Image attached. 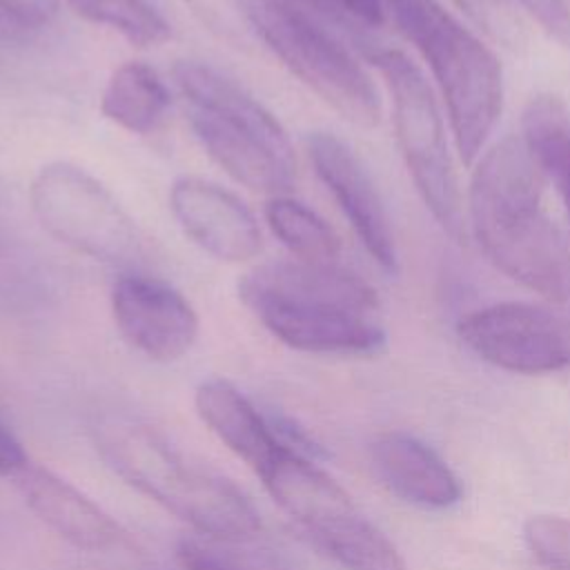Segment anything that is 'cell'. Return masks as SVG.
Here are the masks:
<instances>
[{
    "label": "cell",
    "mask_w": 570,
    "mask_h": 570,
    "mask_svg": "<svg viewBox=\"0 0 570 570\" xmlns=\"http://www.w3.org/2000/svg\"><path fill=\"white\" fill-rule=\"evenodd\" d=\"M169 209L180 229L209 256L225 263L254 258L261 247V229L252 209L225 187L183 176L169 189Z\"/></svg>",
    "instance_id": "4fadbf2b"
},
{
    "label": "cell",
    "mask_w": 570,
    "mask_h": 570,
    "mask_svg": "<svg viewBox=\"0 0 570 570\" xmlns=\"http://www.w3.org/2000/svg\"><path fill=\"white\" fill-rule=\"evenodd\" d=\"M269 497L298 532L345 570H407L396 546L358 512L350 494L314 461L281 463L267 481Z\"/></svg>",
    "instance_id": "ba28073f"
},
{
    "label": "cell",
    "mask_w": 570,
    "mask_h": 570,
    "mask_svg": "<svg viewBox=\"0 0 570 570\" xmlns=\"http://www.w3.org/2000/svg\"><path fill=\"white\" fill-rule=\"evenodd\" d=\"M379 69L392 102L399 151L412 183L439 227L452 238L465 236L459 180L434 91L419 65L399 49L379 47L367 56Z\"/></svg>",
    "instance_id": "8992f818"
},
{
    "label": "cell",
    "mask_w": 570,
    "mask_h": 570,
    "mask_svg": "<svg viewBox=\"0 0 570 570\" xmlns=\"http://www.w3.org/2000/svg\"><path fill=\"white\" fill-rule=\"evenodd\" d=\"M27 465V454L18 439L0 423V476H16Z\"/></svg>",
    "instance_id": "83f0119b"
},
{
    "label": "cell",
    "mask_w": 570,
    "mask_h": 570,
    "mask_svg": "<svg viewBox=\"0 0 570 570\" xmlns=\"http://www.w3.org/2000/svg\"><path fill=\"white\" fill-rule=\"evenodd\" d=\"M13 479L31 512L69 543L109 550L127 541L125 530L105 510L51 470L27 461Z\"/></svg>",
    "instance_id": "5bb4252c"
},
{
    "label": "cell",
    "mask_w": 570,
    "mask_h": 570,
    "mask_svg": "<svg viewBox=\"0 0 570 570\" xmlns=\"http://www.w3.org/2000/svg\"><path fill=\"white\" fill-rule=\"evenodd\" d=\"M71 11L87 22L109 27L136 47L163 45L169 22L147 0H67Z\"/></svg>",
    "instance_id": "44dd1931"
},
{
    "label": "cell",
    "mask_w": 570,
    "mask_h": 570,
    "mask_svg": "<svg viewBox=\"0 0 570 570\" xmlns=\"http://www.w3.org/2000/svg\"><path fill=\"white\" fill-rule=\"evenodd\" d=\"M0 11L22 31L42 29L60 11V0H0Z\"/></svg>",
    "instance_id": "cb8c5ba5"
},
{
    "label": "cell",
    "mask_w": 570,
    "mask_h": 570,
    "mask_svg": "<svg viewBox=\"0 0 570 570\" xmlns=\"http://www.w3.org/2000/svg\"><path fill=\"white\" fill-rule=\"evenodd\" d=\"M519 2L559 45L570 49V7L566 0H512Z\"/></svg>",
    "instance_id": "603a6c76"
},
{
    "label": "cell",
    "mask_w": 570,
    "mask_h": 570,
    "mask_svg": "<svg viewBox=\"0 0 570 570\" xmlns=\"http://www.w3.org/2000/svg\"><path fill=\"white\" fill-rule=\"evenodd\" d=\"M247 18L278 60L334 111L358 127L381 118V96L347 47L309 11L285 0H252Z\"/></svg>",
    "instance_id": "52a82bcc"
},
{
    "label": "cell",
    "mask_w": 570,
    "mask_h": 570,
    "mask_svg": "<svg viewBox=\"0 0 570 570\" xmlns=\"http://www.w3.org/2000/svg\"><path fill=\"white\" fill-rule=\"evenodd\" d=\"M96 443L118 476L187 521L198 534L218 539L256 537L261 519L247 497L227 479L189 463L156 430L109 419L98 425Z\"/></svg>",
    "instance_id": "3957f363"
},
{
    "label": "cell",
    "mask_w": 570,
    "mask_h": 570,
    "mask_svg": "<svg viewBox=\"0 0 570 570\" xmlns=\"http://www.w3.org/2000/svg\"><path fill=\"white\" fill-rule=\"evenodd\" d=\"M169 107V91L158 73L142 62L120 65L100 96V111L131 134H149Z\"/></svg>",
    "instance_id": "ac0fdd59"
},
{
    "label": "cell",
    "mask_w": 570,
    "mask_h": 570,
    "mask_svg": "<svg viewBox=\"0 0 570 570\" xmlns=\"http://www.w3.org/2000/svg\"><path fill=\"white\" fill-rule=\"evenodd\" d=\"M459 338L483 361L514 374L570 370V305L505 301L472 309Z\"/></svg>",
    "instance_id": "30bf717a"
},
{
    "label": "cell",
    "mask_w": 570,
    "mask_h": 570,
    "mask_svg": "<svg viewBox=\"0 0 570 570\" xmlns=\"http://www.w3.org/2000/svg\"><path fill=\"white\" fill-rule=\"evenodd\" d=\"M111 312L125 341L160 363L185 356L198 336L191 303L169 283L151 276H120L111 287Z\"/></svg>",
    "instance_id": "7c38bea8"
},
{
    "label": "cell",
    "mask_w": 570,
    "mask_h": 570,
    "mask_svg": "<svg viewBox=\"0 0 570 570\" xmlns=\"http://www.w3.org/2000/svg\"><path fill=\"white\" fill-rule=\"evenodd\" d=\"M523 539L539 563L550 570H570V519L534 514L523 523Z\"/></svg>",
    "instance_id": "7402d4cb"
},
{
    "label": "cell",
    "mask_w": 570,
    "mask_h": 570,
    "mask_svg": "<svg viewBox=\"0 0 570 570\" xmlns=\"http://www.w3.org/2000/svg\"><path fill=\"white\" fill-rule=\"evenodd\" d=\"M20 33H24L18 24H13L2 11H0V38H16V36H20Z\"/></svg>",
    "instance_id": "f1b7e54d"
},
{
    "label": "cell",
    "mask_w": 570,
    "mask_h": 570,
    "mask_svg": "<svg viewBox=\"0 0 570 570\" xmlns=\"http://www.w3.org/2000/svg\"><path fill=\"white\" fill-rule=\"evenodd\" d=\"M238 294L292 350L370 356L385 347L376 292L338 263H265L240 278Z\"/></svg>",
    "instance_id": "7a4b0ae2"
},
{
    "label": "cell",
    "mask_w": 570,
    "mask_h": 570,
    "mask_svg": "<svg viewBox=\"0 0 570 570\" xmlns=\"http://www.w3.org/2000/svg\"><path fill=\"white\" fill-rule=\"evenodd\" d=\"M521 140L570 218V109L554 94H537L521 116Z\"/></svg>",
    "instance_id": "e0dca14e"
},
{
    "label": "cell",
    "mask_w": 570,
    "mask_h": 570,
    "mask_svg": "<svg viewBox=\"0 0 570 570\" xmlns=\"http://www.w3.org/2000/svg\"><path fill=\"white\" fill-rule=\"evenodd\" d=\"M29 200L42 229L62 245L102 263H125L136 254L134 220L82 167L67 160L42 165Z\"/></svg>",
    "instance_id": "9c48e42d"
},
{
    "label": "cell",
    "mask_w": 570,
    "mask_h": 570,
    "mask_svg": "<svg viewBox=\"0 0 570 570\" xmlns=\"http://www.w3.org/2000/svg\"><path fill=\"white\" fill-rule=\"evenodd\" d=\"M198 416L249 468L261 474L287 448L272 432L267 416L229 381H203L194 396Z\"/></svg>",
    "instance_id": "2e32d148"
},
{
    "label": "cell",
    "mask_w": 570,
    "mask_h": 570,
    "mask_svg": "<svg viewBox=\"0 0 570 570\" xmlns=\"http://www.w3.org/2000/svg\"><path fill=\"white\" fill-rule=\"evenodd\" d=\"M379 479L403 501L443 510L461 501V483L450 465L421 439L407 432H385L370 445Z\"/></svg>",
    "instance_id": "9a60e30c"
},
{
    "label": "cell",
    "mask_w": 570,
    "mask_h": 570,
    "mask_svg": "<svg viewBox=\"0 0 570 570\" xmlns=\"http://www.w3.org/2000/svg\"><path fill=\"white\" fill-rule=\"evenodd\" d=\"M307 156L361 245L381 269L394 274L399 269L394 229L385 203L361 158L347 142L327 131H314L307 136Z\"/></svg>",
    "instance_id": "8fae6325"
},
{
    "label": "cell",
    "mask_w": 570,
    "mask_h": 570,
    "mask_svg": "<svg viewBox=\"0 0 570 570\" xmlns=\"http://www.w3.org/2000/svg\"><path fill=\"white\" fill-rule=\"evenodd\" d=\"M485 31L494 33L497 38H505L512 31V22L508 13L499 11V0H456Z\"/></svg>",
    "instance_id": "484cf974"
},
{
    "label": "cell",
    "mask_w": 570,
    "mask_h": 570,
    "mask_svg": "<svg viewBox=\"0 0 570 570\" xmlns=\"http://www.w3.org/2000/svg\"><path fill=\"white\" fill-rule=\"evenodd\" d=\"M176 87L189 102V125L209 158L252 191L287 196L296 160L283 125L238 82L209 65L187 60Z\"/></svg>",
    "instance_id": "277c9868"
},
{
    "label": "cell",
    "mask_w": 570,
    "mask_h": 570,
    "mask_svg": "<svg viewBox=\"0 0 570 570\" xmlns=\"http://www.w3.org/2000/svg\"><path fill=\"white\" fill-rule=\"evenodd\" d=\"M381 2L428 62L445 100L454 147L463 165H472L503 109V71L497 56L439 0Z\"/></svg>",
    "instance_id": "5b68a950"
},
{
    "label": "cell",
    "mask_w": 570,
    "mask_h": 570,
    "mask_svg": "<svg viewBox=\"0 0 570 570\" xmlns=\"http://www.w3.org/2000/svg\"><path fill=\"white\" fill-rule=\"evenodd\" d=\"M285 2H296V4H303L305 9H309L312 16L316 18H323L332 24H338V29L343 33H347L350 38H354L358 42V47L365 51V56L374 53L379 47L372 45V40L365 36V27H361L358 22H354L350 16H345L332 0H285Z\"/></svg>",
    "instance_id": "d4e9b609"
},
{
    "label": "cell",
    "mask_w": 570,
    "mask_h": 570,
    "mask_svg": "<svg viewBox=\"0 0 570 570\" xmlns=\"http://www.w3.org/2000/svg\"><path fill=\"white\" fill-rule=\"evenodd\" d=\"M468 223L485 258L546 301L570 303V243L543 205V176L521 138L476 158Z\"/></svg>",
    "instance_id": "6da1fadb"
},
{
    "label": "cell",
    "mask_w": 570,
    "mask_h": 570,
    "mask_svg": "<svg viewBox=\"0 0 570 570\" xmlns=\"http://www.w3.org/2000/svg\"><path fill=\"white\" fill-rule=\"evenodd\" d=\"M252 539L189 537L178 543L176 557L185 570H298L289 557Z\"/></svg>",
    "instance_id": "ffe728a7"
},
{
    "label": "cell",
    "mask_w": 570,
    "mask_h": 570,
    "mask_svg": "<svg viewBox=\"0 0 570 570\" xmlns=\"http://www.w3.org/2000/svg\"><path fill=\"white\" fill-rule=\"evenodd\" d=\"M272 234L301 261L338 263L341 243L334 229L309 207L289 198L272 196L265 205Z\"/></svg>",
    "instance_id": "d6986e66"
},
{
    "label": "cell",
    "mask_w": 570,
    "mask_h": 570,
    "mask_svg": "<svg viewBox=\"0 0 570 570\" xmlns=\"http://www.w3.org/2000/svg\"><path fill=\"white\" fill-rule=\"evenodd\" d=\"M345 16H350L361 27L383 24V2L381 0H332Z\"/></svg>",
    "instance_id": "4316f807"
}]
</instances>
